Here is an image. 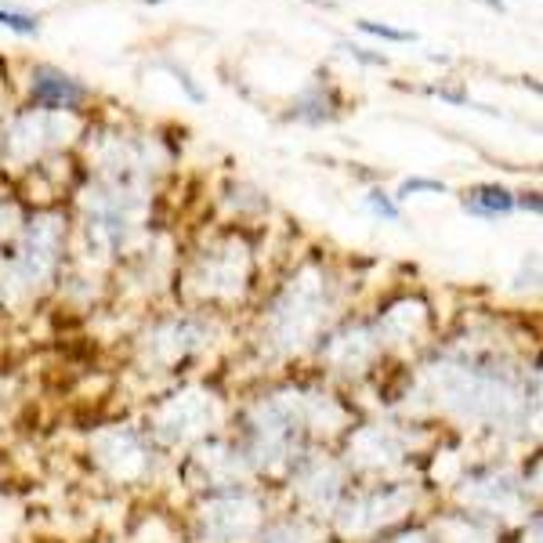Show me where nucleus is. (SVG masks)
<instances>
[{"label":"nucleus","instance_id":"nucleus-1","mask_svg":"<svg viewBox=\"0 0 543 543\" xmlns=\"http://www.w3.org/2000/svg\"><path fill=\"white\" fill-rule=\"evenodd\" d=\"M80 98H84V87L73 84L62 73L40 69L37 77H33V102L44 105V109H77Z\"/></svg>","mask_w":543,"mask_h":543},{"label":"nucleus","instance_id":"nucleus-2","mask_svg":"<svg viewBox=\"0 0 543 543\" xmlns=\"http://www.w3.org/2000/svg\"><path fill=\"white\" fill-rule=\"evenodd\" d=\"M464 210L475 218H500L515 210V192H507L504 185H478V189H467Z\"/></svg>","mask_w":543,"mask_h":543},{"label":"nucleus","instance_id":"nucleus-3","mask_svg":"<svg viewBox=\"0 0 543 543\" xmlns=\"http://www.w3.org/2000/svg\"><path fill=\"white\" fill-rule=\"evenodd\" d=\"M0 26H8L11 33H22V37H37L40 33L37 15H26V11L15 8H0Z\"/></svg>","mask_w":543,"mask_h":543},{"label":"nucleus","instance_id":"nucleus-4","mask_svg":"<svg viewBox=\"0 0 543 543\" xmlns=\"http://www.w3.org/2000/svg\"><path fill=\"white\" fill-rule=\"evenodd\" d=\"M355 26L362 29V33H370V37H381V40H395V44H413V33L410 29H395V26H381V22H373V19H359Z\"/></svg>","mask_w":543,"mask_h":543},{"label":"nucleus","instance_id":"nucleus-5","mask_svg":"<svg viewBox=\"0 0 543 543\" xmlns=\"http://www.w3.org/2000/svg\"><path fill=\"white\" fill-rule=\"evenodd\" d=\"M410 192H446V185L435 178H406L402 181V189H399V200H406Z\"/></svg>","mask_w":543,"mask_h":543},{"label":"nucleus","instance_id":"nucleus-6","mask_svg":"<svg viewBox=\"0 0 543 543\" xmlns=\"http://www.w3.org/2000/svg\"><path fill=\"white\" fill-rule=\"evenodd\" d=\"M366 203H370V207L377 210V214H381V218H388V221H395V218H399V207H395V203L388 200V192L373 189L370 196H366Z\"/></svg>","mask_w":543,"mask_h":543},{"label":"nucleus","instance_id":"nucleus-7","mask_svg":"<svg viewBox=\"0 0 543 543\" xmlns=\"http://www.w3.org/2000/svg\"><path fill=\"white\" fill-rule=\"evenodd\" d=\"M515 207H525V210H533V214H540V200H536V192H533V196H522V200H515Z\"/></svg>","mask_w":543,"mask_h":543},{"label":"nucleus","instance_id":"nucleus-8","mask_svg":"<svg viewBox=\"0 0 543 543\" xmlns=\"http://www.w3.org/2000/svg\"><path fill=\"white\" fill-rule=\"evenodd\" d=\"M482 4H489L493 11H504V4H500V0H482Z\"/></svg>","mask_w":543,"mask_h":543}]
</instances>
